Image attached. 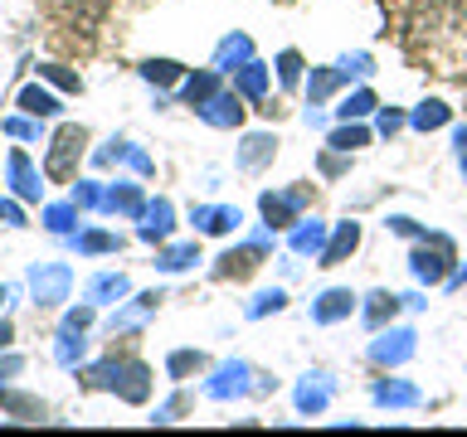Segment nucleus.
<instances>
[{"label": "nucleus", "mask_w": 467, "mask_h": 437, "mask_svg": "<svg viewBox=\"0 0 467 437\" xmlns=\"http://www.w3.org/2000/svg\"><path fill=\"white\" fill-rule=\"evenodd\" d=\"M409 122H414L419 131H433V127H443L448 122V107H443V102H423V107H414V117H409Z\"/></svg>", "instance_id": "nucleus-27"}, {"label": "nucleus", "mask_w": 467, "mask_h": 437, "mask_svg": "<svg viewBox=\"0 0 467 437\" xmlns=\"http://www.w3.org/2000/svg\"><path fill=\"white\" fill-rule=\"evenodd\" d=\"M83 127H58V137L49 141V160H44V175L49 180H68L73 175V160H78V151H83Z\"/></svg>", "instance_id": "nucleus-2"}, {"label": "nucleus", "mask_w": 467, "mask_h": 437, "mask_svg": "<svg viewBox=\"0 0 467 437\" xmlns=\"http://www.w3.org/2000/svg\"><path fill=\"white\" fill-rule=\"evenodd\" d=\"M370 107H375V97H370V93H356V97H346L336 112H341V122H350V117H365Z\"/></svg>", "instance_id": "nucleus-36"}, {"label": "nucleus", "mask_w": 467, "mask_h": 437, "mask_svg": "<svg viewBox=\"0 0 467 437\" xmlns=\"http://www.w3.org/2000/svg\"><path fill=\"white\" fill-rule=\"evenodd\" d=\"M219 93V68H210V73H195L185 87H181V97L190 102V107H200V102H210Z\"/></svg>", "instance_id": "nucleus-14"}, {"label": "nucleus", "mask_w": 467, "mask_h": 437, "mask_svg": "<svg viewBox=\"0 0 467 437\" xmlns=\"http://www.w3.org/2000/svg\"><path fill=\"white\" fill-rule=\"evenodd\" d=\"M365 141H370V131H365V127H336L327 146H336V151H356V146H365Z\"/></svg>", "instance_id": "nucleus-31"}, {"label": "nucleus", "mask_w": 467, "mask_h": 437, "mask_svg": "<svg viewBox=\"0 0 467 437\" xmlns=\"http://www.w3.org/2000/svg\"><path fill=\"white\" fill-rule=\"evenodd\" d=\"M0 224H25V218H20V204H15V199H0Z\"/></svg>", "instance_id": "nucleus-43"}, {"label": "nucleus", "mask_w": 467, "mask_h": 437, "mask_svg": "<svg viewBox=\"0 0 467 437\" xmlns=\"http://www.w3.org/2000/svg\"><path fill=\"white\" fill-rule=\"evenodd\" d=\"M229 64H248V39H244V35H229L224 44H219V54H214V68L224 73Z\"/></svg>", "instance_id": "nucleus-24"}, {"label": "nucleus", "mask_w": 467, "mask_h": 437, "mask_svg": "<svg viewBox=\"0 0 467 437\" xmlns=\"http://www.w3.org/2000/svg\"><path fill=\"white\" fill-rule=\"evenodd\" d=\"M15 340V330H10V320H0V350H5Z\"/></svg>", "instance_id": "nucleus-47"}, {"label": "nucleus", "mask_w": 467, "mask_h": 437, "mask_svg": "<svg viewBox=\"0 0 467 437\" xmlns=\"http://www.w3.org/2000/svg\"><path fill=\"white\" fill-rule=\"evenodd\" d=\"M200 355H190V350H181V355H171V374H185V370H195Z\"/></svg>", "instance_id": "nucleus-41"}, {"label": "nucleus", "mask_w": 467, "mask_h": 437, "mask_svg": "<svg viewBox=\"0 0 467 437\" xmlns=\"http://www.w3.org/2000/svg\"><path fill=\"white\" fill-rule=\"evenodd\" d=\"M263 248H268V233H258L248 248H239V253H224L219 258V277H248L263 262Z\"/></svg>", "instance_id": "nucleus-6"}, {"label": "nucleus", "mask_w": 467, "mask_h": 437, "mask_svg": "<svg viewBox=\"0 0 467 437\" xmlns=\"http://www.w3.org/2000/svg\"><path fill=\"white\" fill-rule=\"evenodd\" d=\"M5 131H10V137H25V141H35V137H39V127L20 122V117H15V122H5Z\"/></svg>", "instance_id": "nucleus-42"}, {"label": "nucleus", "mask_w": 467, "mask_h": 437, "mask_svg": "<svg viewBox=\"0 0 467 437\" xmlns=\"http://www.w3.org/2000/svg\"><path fill=\"white\" fill-rule=\"evenodd\" d=\"M350 306H356V297H350V291H341V287H331V291H321V297H317L312 316L321 320V326H331V320L350 316Z\"/></svg>", "instance_id": "nucleus-12"}, {"label": "nucleus", "mask_w": 467, "mask_h": 437, "mask_svg": "<svg viewBox=\"0 0 467 437\" xmlns=\"http://www.w3.org/2000/svg\"><path fill=\"white\" fill-rule=\"evenodd\" d=\"M195 112H200L210 127H239V122H244V107H239V97H234V93H214L210 102H200Z\"/></svg>", "instance_id": "nucleus-8"}, {"label": "nucleus", "mask_w": 467, "mask_h": 437, "mask_svg": "<svg viewBox=\"0 0 467 437\" xmlns=\"http://www.w3.org/2000/svg\"><path fill=\"white\" fill-rule=\"evenodd\" d=\"M195 224L204 233H229L234 224H244V218H239V209H224V204H219V209H195Z\"/></svg>", "instance_id": "nucleus-18"}, {"label": "nucleus", "mask_w": 467, "mask_h": 437, "mask_svg": "<svg viewBox=\"0 0 467 437\" xmlns=\"http://www.w3.org/2000/svg\"><path fill=\"white\" fill-rule=\"evenodd\" d=\"M73 218H78V204H49V209H44V224H49L54 233H68Z\"/></svg>", "instance_id": "nucleus-32"}, {"label": "nucleus", "mask_w": 467, "mask_h": 437, "mask_svg": "<svg viewBox=\"0 0 467 437\" xmlns=\"http://www.w3.org/2000/svg\"><path fill=\"white\" fill-rule=\"evenodd\" d=\"M117 297H127V277L122 272H102L88 282V301H117Z\"/></svg>", "instance_id": "nucleus-16"}, {"label": "nucleus", "mask_w": 467, "mask_h": 437, "mask_svg": "<svg viewBox=\"0 0 467 437\" xmlns=\"http://www.w3.org/2000/svg\"><path fill=\"white\" fill-rule=\"evenodd\" d=\"M64 326H68V330H88V326H93V306H78V311H68Z\"/></svg>", "instance_id": "nucleus-40"}, {"label": "nucleus", "mask_w": 467, "mask_h": 437, "mask_svg": "<svg viewBox=\"0 0 467 437\" xmlns=\"http://www.w3.org/2000/svg\"><path fill=\"white\" fill-rule=\"evenodd\" d=\"M239 93L254 97V102H263V93H268V73H263V64H254V58H248V64L239 68Z\"/></svg>", "instance_id": "nucleus-20"}, {"label": "nucleus", "mask_w": 467, "mask_h": 437, "mask_svg": "<svg viewBox=\"0 0 467 437\" xmlns=\"http://www.w3.org/2000/svg\"><path fill=\"white\" fill-rule=\"evenodd\" d=\"M44 73V78H49V83H58V87H68V93H78V73H68V68H39Z\"/></svg>", "instance_id": "nucleus-38"}, {"label": "nucleus", "mask_w": 467, "mask_h": 437, "mask_svg": "<svg viewBox=\"0 0 467 437\" xmlns=\"http://www.w3.org/2000/svg\"><path fill=\"white\" fill-rule=\"evenodd\" d=\"M102 209L137 218V214H146V199H141V189H137V185H112L108 195H102Z\"/></svg>", "instance_id": "nucleus-11"}, {"label": "nucleus", "mask_w": 467, "mask_h": 437, "mask_svg": "<svg viewBox=\"0 0 467 437\" xmlns=\"http://www.w3.org/2000/svg\"><path fill=\"white\" fill-rule=\"evenodd\" d=\"M327 248V224H297L292 229V253H321Z\"/></svg>", "instance_id": "nucleus-15"}, {"label": "nucleus", "mask_w": 467, "mask_h": 437, "mask_svg": "<svg viewBox=\"0 0 467 437\" xmlns=\"http://www.w3.org/2000/svg\"><path fill=\"white\" fill-rule=\"evenodd\" d=\"M73 335H83V330H68L64 326V335H58V345H54V360L64 364V370H73V364L83 360V340H73Z\"/></svg>", "instance_id": "nucleus-26"}, {"label": "nucleus", "mask_w": 467, "mask_h": 437, "mask_svg": "<svg viewBox=\"0 0 467 437\" xmlns=\"http://www.w3.org/2000/svg\"><path fill=\"white\" fill-rule=\"evenodd\" d=\"M273 146H277L273 137H248V141H244V151H239V166H244V170L263 166V160L273 156Z\"/></svg>", "instance_id": "nucleus-25"}, {"label": "nucleus", "mask_w": 467, "mask_h": 437, "mask_svg": "<svg viewBox=\"0 0 467 437\" xmlns=\"http://www.w3.org/2000/svg\"><path fill=\"white\" fill-rule=\"evenodd\" d=\"M458 166H462V170H467V127H462V131H458Z\"/></svg>", "instance_id": "nucleus-46"}, {"label": "nucleus", "mask_w": 467, "mask_h": 437, "mask_svg": "<svg viewBox=\"0 0 467 437\" xmlns=\"http://www.w3.org/2000/svg\"><path fill=\"white\" fill-rule=\"evenodd\" d=\"M375 403L409 408V403H419V389H414V384H375Z\"/></svg>", "instance_id": "nucleus-21"}, {"label": "nucleus", "mask_w": 467, "mask_h": 437, "mask_svg": "<svg viewBox=\"0 0 467 437\" xmlns=\"http://www.w3.org/2000/svg\"><path fill=\"white\" fill-rule=\"evenodd\" d=\"M283 291H263V297L254 301V306H248V316H268V311H283Z\"/></svg>", "instance_id": "nucleus-37"}, {"label": "nucleus", "mask_w": 467, "mask_h": 437, "mask_svg": "<svg viewBox=\"0 0 467 437\" xmlns=\"http://www.w3.org/2000/svg\"><path fill=\"white\" fill-rule=\"evenodd\" d=\"M171 218H175V214H171V204H166V199H156V204H151V209H146V224H141V239H146V243H156V239H166V233H171Z\"/></svg>", "instance_id": "nucleus-17"}, {"label": "nucleus", "mask_w": 467, "mask_h": 437, "mask_svg": "<svg viewBox=\"0 0 467 437\" xmlns=\"http://www.w3.org/2000/svg\"><path fill=\"white\" fill-rule=\"evenodd\" d=\"M88 384H102V389L122 393L127 403H141L151 393V370L141 360H102L88 370Z\"/></svg>", "instance_id": "nucleus-1"}, {"label": "nucleus", "mask_w": 467, "mask_h": 437, "mask_svg": "<svg viewBox=\"0 0 467 437\" xmlns=\"http://www.w3.org/2000/svg\"><path fill=\"white\" fill-rule=\"evenodd\" d=\"M306 204V189H287V195H263V218H268L273 229H283L297 218V209Z\"/></svg>", "instance_id": "nucleus-7"}, {"label": "nucleus", "mask_w": 467, "mask_h": 437, "mask_svg": "<svg viewBox=\"0 0 467 437\" xmlns=\"http://www.w3.org/2000/svg\"><path fill=\"white\" fill-rule=\"evenodd\" d=\"M346 78H350L346 68H321V73H312V83H306V93H312V102H321V97H327L336 83H346Z\"/></svg>", "instance_id": "nucleus-28"}, {"label": "nucleus", "mask_w": 467, "mask_h": 437, "mask_svg": "<svg viewBox=\"0 0 467 437\" xmlns=\"http://www.w3.org/2000/svg\"><path fill=\"white\" fill-rule=\"evenodd\" d=\"M102 195H108V189H102L98 180H78V185H73V204H78V209H102Z\"/></svg>", "instance_id": "nucleus-33"}, {"label": "nucleus", "mask_w": 467, "mask_h": 437, "mask_svg": "<svg viewBox=\"0 0 467 437\" xmlns=\"http://www.w3.org/2000/svg\"><path fill=\"white\" fill-rule=\"evenodd\" d=\"M68 287H73V272L64 268V262H39V268L29 272V291H35L39 306L68 301Z\"/></svg>", "instance_id": "nucleus-3"}, {"label": "nucleus", "mask_w": 467, "mask_h": 437, "mask_svg": "<svg viewBox=\"0 0 467 437\" xmlns=\"http://www.w3.org/2000/svg\"><path fill=\"white\" fill-rule=\"evenodd\" d=\"M448 262H452V243L448 239H433V248H419V253L409 258V268H414L419 282H443Z\"/></svg>", "instance_id": "nucleus-4"}, {"label": "nucleus", "mask_w": 467, "mask_h": 437, "mask_svg": "<svg viewBox=\"0 0 467 437\" xmlns=\"http://www.w3.org/2000/svg\"><path fill=\"white\" fill-rule=\"evenodd\" d=\"M248 389V364H224L214 379H210V399H229V393H244Z\"/></svg>", "instance_id": "nucleus-13"}, {"label": "nucleus", "mask_w": 467, "mask_h": 437, "mask_svg": "<svg viewBox=\"0 0 467 437\" xmlns=\"http://www.w3.org/2000/svg\"><path fill=\"white\" fill-rule=\"evenodd\" d=\"M277 68H283V83H287V87H292V83H297V78H302V58H297V54H292V49H287L283 58H277Z\"/></svg>", "instance_id": "nucleus-39"}, {"label": "nucleus", "mask_w": 467, "mask_h": 437, "mask_svg": "<svg viewBox=\"0 0 467 437\" xmlns=\"http://www.w3.org/2000/svg\"><path fill=\"white\" fill-rule=\"evenodd\" d=\"M190 262H200L195 243H181V248H166V253H161V268L166 272H181V268H190Z\"/></svg>", "instance_id": "nucleus-30"}, {"label": "nucleus", "mask_w": 467, "mask_h": 437, "mask_svg": "<svg viewBox=\"0 0 467 437\" xmlns=\"http://www.w3.org/2000/svg\"><path fill=\"white\" fill-rule=\"evenodd\" d=\"M356 243H360V224H336L331 243L321 248V268H336L341 258H350V253H356Z\"/></svg>", "instance_id": "nucleus-10"}, {"label": "nucleus", "mask_w": 467, "mask_h": 437, "mask_svg": "<svg viewBox=\"0 0 467 437\" xmlns=\"http://www.w3.org/2000/svg\"><path fill=\"white\" fill-rule=\"evenodd\" d=\"M20 107H25L29 117H54V112H58V97H54V93H44L39 83H29L25 93H20Z\"/></svg>", "instance_id": "nucleus-19"}, {"label": "nucleus", "mask_w": 467, "mask_h": 437, "mask_svg": "<svg viewBox=\"0 0 467 437\" xmlns=\"http://www.w3.org/2000/svg\"><path fill=\"white\" fill-rule=\"evenodd\" d=\"M78 253H117L112 233H78Z\"/></svg>", "instance_id": "nucleus-35"}, {"label": "nucleus", "mask_w": 467, "mask_h": 437, "mask_svg": "<svg viewBox=\"0 0 467 437\" xmlns=\"http://www.w3.org/2000/svg\"><path fill=\"white\" fill-rule=\"evenodd\" d=\"M141 78H146V83H161V87H166V83H175V78H181V64H171V58H151V64H141Z\"/></svg>", "instance_id": "nucleus-29"}, {"label": "nucleus", "mask_w": 467, "mask_h": 437, "mask_svg": "<svg viewBox=\"0 0 467 437\" xmlns=\"http://www.w3.org/2000/svg\"><path fill=\"white\" fill-rule=\"evenodd\" d=\"M0 301H5V287H0Z\"/></svg>", "instance_id": "nucleus-48"}, {"label": "nucleus", "mask_w": 467, "mask_h": 437, "mask_svg": "<svg viewBox=\"0 0 467 437\" xmlns=\"http://www.w3.org/2000/svg\"><path fill=\"white\" fill-rule=\"evenodd\" d=\"M400 127H404V117H400V112H379V131H385V137H394Z\"/></svg>", "instance_id": "nucleus-44"}, {"label": "nucleus", "mask_w": 467, "mask_h": 437, "mask_svg": "<svg viewBox=\"0 0 467 437\" xmlns=\"http://www.w3.org/2000/svg\"><path fill=\"white\" fill-rule=\"evenodd\" d=\"M127 160H131V166H137L141 175L151 170V156H146V151H137V146H127Z\"/></svg>", "instance_id": "nucleus-45"}, {"label": "nucleus", "mask_w": 467, "mask_h": 437, "mask_svg": "<svg viewBox=\"0 0 467 437\" xmlns=\"http://www.w3.org/2000/svg\"><path fill=\"white\" fill-rule=\"evenodd\" d=\"M297 408L302 413H321V408H327V384H302L297 389Z\"/></svg>", "instance_id": "nucleus-34"}, {"label": "nucleus", "mask_w": 467, "mask_h": 437, "mask_svg": "<svg viewBox=\"0 0 467 437\" xmlns=\"http://www.w3.org/2000/svg\"><path fill=\"white\" fill-rule=\"evenodd\" d=\"M409 355H414V330H389V335H379V340L370 345L375 364H404Z\"/></svg>", "instance_id": "nucleus-5"}, {"label": "nucleus", "mask_w": 467, "mask_h": 437, "mask_svg": "<svg viewBox=\"0 0 467 437\" xmlns=\"http://www.w3.org/2000/svg\"><path fill=\"white\" fill-rule=\"evenodd\" d=\"M156 301H161V291H146V297H137V306H127L122 316H112V330H127V326H137L141 316H151V311H156Z\"/></svg>", "instance_id": "nucleus-23"}, {"label": "nucleus", "mask_w": 467, "mask_h": 437, "mask_svg": "<svg viewBox=\"0 0 467 437\" xmlns=\"http://www.w3.org/2000/svg\"><path fill=\"white\" fill-rule=\"evenodd\" d=\"M404 306V297H389V291H375L370 297V306H365V320H370V326H385V320L394 316Z\"/></svg>", "instance_id": "nucleus-22"}, {"label": "nucleus", "mask_w": 467, "mask_h": 437, "mask_svg": "<svg viewBox=\"0 0 467 437\" xmlns=\"http://www.w3.org/2000/svg\"><path fill=\"white\" fill-rule=\"evenodd\" d=\"M10 189H15L20 199H39V189H44L25 151H10Z\"/></svg>", "instance_id": "nucleus-9"}]
</instances>
